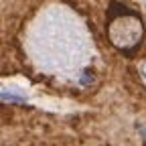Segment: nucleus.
I'll return each instance as SVG.
<instances>
[{
    "label": "nucleus",
    "mask_w": 146,
    "mask_h": 146,
    "mask_svg": "<svg viewBox=\"0 0 146 146\" xmlns=\"http://www.w3.org/2000/svg\"><path fill=\"white\" fill-rule=\"evenodd\" d=\"M104 33H106L108 45L114 51H118L120 55H126V57H132L144 45L146 25H144V18L136 10L114 2L108 8Z\"/></svg>",
    "instance_id": "nucleus-1"
}]
</instances>
